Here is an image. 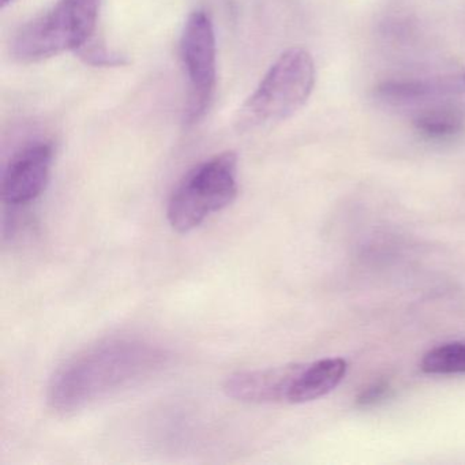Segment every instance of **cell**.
<instances>
[{
    "mask_svg": "<svg viewBox=\"0 0 465 465\" xmlns=\"http://www.w3.org/2000/svg\"><path fill=\"white\" fill-rule=\"evenodd\" d=\"M167 361L162 347L145 340H104L59 367L48 388V401L59 412L83 410L149 380Z\"/></svg>",
    "mask_w": 465,
    "mask_h": 465,
    "instance_id": "1",
    "label": "cell"
},
{
    "mask_svg": "<svg viewBox=\"0 0 465 465\" xmlns=\"http://www.w3.org/2000/svg\"><path fill=\"white\" fill-rule=\"evenodd\" d=\"M314 59L302 47L288 48L238 111L235 126L249 132L295 115L314 91Z\"/></svg>",
    "mask_w": 465,
    "mask_h": 465,
    "instance_id": "2",
    "label": "cell"
},
{
    "mask_svg": "<svg viewBox=\"0 0 465 465\" xmlns=\"http://www.w3.org/2000/svg\"><path fill=\"white\" fill-rule=\"evenodd\" d=\"M103 0H58L50 10L21 26L12 54L23 64H36L83 50L94 39Z\"/></svg>",
    "mask_w": 465,
    "mask_h": 465,
    "instance_id": "3",
    "label": "cell"
},
{
    "mask_svg": "<svg viewBox=\"0 0 465 465\" xmlns=\"http://www.w3.org/2000/svg\"><path fill=\"white\" fill-rule=\"evenodd\" d=\"M236 195L238 157L233 152L216 154L195 165L176 184L168 200V222L178 232H190L230 206Z\"/></svg>",
    "mask_w": 465,
    "mask_h": 465,
    "instance_id": "4",
    "label": "cell"
},
{
    "mask_svg": "<svg viewBox=\"0 0 465 465\" xmlns=\"http://www.w3.org/2000/svg\"><path fill=\"white\" fill-rule=\"evenodd\" d=\"M179 55L189 88L184 124L194 126L208 113L216 91V34L213 21L205 10H194L187 17L182 29Z\"/></svg>",
    "mask_w": 465,
    "mask_h": 465,
    "instance_id": "5",
    "label": "cell"
},
{
    "mask_svg": "<svg viewBox=\"0 0 465 465\" xmlns=\"http://www.w3.org/2000/svg\"><path fill=\"white\" fill-rule=\"evenodd\" d=\"M54 146L45 141L29 143L7 163L2 176V200L12 206L28 205L40 197L50 181Z\"/></svg>",
    "mask_w": 465,
    "mask_h": 465,
    "instance_id": "6",
    "label": "cell"
},
{
    "mask_svg": "<svg viewBox=\"0 0 465 465\" xmlns=\"http://www.w3.org/2000/svg\"><path fill=\"white\" fill-rule=\"evenodd\" d=\"M303 363L239 371L228 377L224 391L231 399L252 404L288 402V394Z\"/></svg>",
    "mask_w": 465,
    "mask_h": 465,
    "instance_id": "7",
    "label": "cell"
},
{
    "mask_svg": "<svg viewBox=\"0 0 465 465\" xmlns=\"http://www.w3.org/2000/svg\"><path fill=\"white\" fill-rule=\"evenodd\" d=\"M347 370V361L341 358H326L303 364L288 394V404H303L326 396L344 380Z\"/></svg>",
    "mask_w": 465,
    "mask_h": 465,
    "instance_id": "8",
    "label": "cell"
},
{
    "mask_svg": "<svg viewBox=\"0 0 465 465\" xmlns=\"http://www.w3.org/2000/svg\"><path fill=\"white\" fill-rule=\"evenodd\" d=\"M465 118L459 108L435 107L423 110L413 119V129L431 141L450 140L464 130Z\"/></svg>",
    "mask_w": 465,
    "mask_h": 465,
    "instance_id": "9",
    "label": "cell"
},
{
    "mask_svg": "<svg viewBox=\"0 0 465 465\" xmlns=\"http://www.w3.org/2000/svg\"><path fill=\"white\" fill-rule=\"evenodd\" d=\"M440 86L426 80H388L381 83L375 94L389 104H411L438 94Z\"/></svg>",
    "mask_w": 465,
    "mask_h": 465,
    "instance_id": "10",
    "label": "cell"
},
{
    "mask_svg": "<svg viewBox=\"0 0 465 465\" xmlns=\"http://www.w3.org/2000/svg\"><path fill=\"white\" fill-rule=\"evenodd\" d=\"M420 370L426 374H465V341L446 342L427 351Z\"/></svg>",
    "mask_w": 465,
    "mask_h": 465,
    "instance_id": "11",
    "label": "cell"
},
{
    "mask_svg": "<svg viewBox=\"0 0 465 465\" xmlns=\"http://www.w3.org/2000/svg\"><path fill=\"white\" fill-rule=\"evenodd\" d=\"M75 55L83 59L86 64L100 67L124 66L127 64L126 56L115 51L108 50L103 43L97 42L96 37L85 45L83 50L78 51Z\"/></svg>",
    "mask_w": 465,
    "mask_h": 465,
    "instance_id": "12",
    "label": "cell"
},
{
    "mask_svg": "<svg viewBox=\"0 0 465 465\" xmlns=\"http://www.w3.org/2000/svg\"><path fill=\"white\" fill-rule=\"evenodd\" d=\"M389 391H391L389 382H386V381H378V382L367 386V388L359 394L358 399H356V404H358L359 407H370V405L377 404L378 401H381V400L388 394Z\"/></svg>",
    "mask_w": 465,
    "mask_h": 465,
    "instance_id": "13",
    "label": "cell"
},
{
    "mask_svg": "<svg viewBox=\"0 0 465 465\" xmlns=\"http://www.w3.org/2000/svg\"><path fill=\"white\" fill-rule=\"evenodd\" d=\"M13 0H0V5H2V7H6L7 5L12 4Z\"/></svg>",
    "mask_w": 465,
    "mask_h": 465,
    "instance_id": "14",
    "label": "cell"
},
{
    "mask_svg": "<svg viewBox=\"0 0 465 465\" xmlns=\"http://www.w3.org/2000/svg\"><path fill=\"white\" fill-rule=\"evenodd\" d=\"M462 80H464V84H465V74H464V78H462Z\"/></svg>",
    "mask_w": 465,
    "mask_h": 465,
    "instance_id": "15",
    "label": "cell"
}]
</instances>
